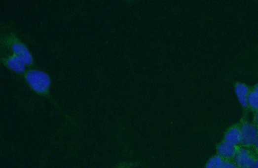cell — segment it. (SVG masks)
Listing matches in <instances>:
<instances>
[{"instance_id": "1", "label": "cell", "mask_w": 258, "mask_h": 168, "mask_svg": "<svg viewBox=\"0 0 258 168\" xmlns=\"http://www.w3.org/2000/svg\"><path fill=\"white\" fill-rule=\"evenodd\" d=\"M25 81L33 91L41 95L49 93L51 80L47 73L33 69L25 73Z\"/></svg>"}, {"instance_id": "2", "label": "cell", "mask_w": 258, "mask_h": 168, "mask_svg": "<svg viewBox=\"0 0 258 168\" xmlns=\"http://www.w3.org/2000/svg\"><path fill=\"white\" fill-rule=\"evenodd\" d=\"M7 43L10 46L14 54L22 58L27 66H32L34 63L33 56L23 42L14 36H12L8 38Z\"/></svg>"}, {"instance_id": "3", "label": "cell", "mask_w": 258, "mask_h": 168, "mask_svg": "<svg viewBox=\"0 0 258 168\" xmlns=\"http://www.w3.org/2000/svg\"><path fill=\"white\" fill-rule=\"evenodd\" d=\"M235 165L240 168H251L256 161L255 156L246 148H240L234 156Z\"/></svg>"}, {"instance_id": "4", "label": "cell", "mask_w": 258, "mask_h": 168, "mask_svg": "<svg viewBox=\"0 0 258 168\" xmlns=\"http://www.w3.org/2000/svg\"><path fill=\"white\" fill-rule=\"evenodd\" d=\"M241 133L243 146H251L255 144L258 136V129L257 126L251 124H245L241 128Z\"/></svg>"}, {"instance_id": "5", "label": "cell", "mask_w": 258, "mask_h": 168, "mask_svg": "<svg viewBox=\"0 0 258 168\" xmlns=\"http://www.w3.org/2000/svg\"><path fill=\"white\" fill-rule=\"evenodd\" d=\"M2 63L10 70L14 71L18 74H22L26 70L27 65L24 60L16 54H12L8 58L2 59Z\"/></svg>"}, {"instance_id": "6", "label": "cell", "mask_w": 258, "mask_h": 168, "mask_svg": "<svg viewBox=\"0 0 258 168\" xmlns=\"http://www.w3.org/2000/svg\"><path fill=\"white\" fill-rule=\"evenodd\" d=\"M237 151L236 146L226 142L221 143L218 148L219 156L228 160L234 158Z\"/></svg>"}, {"instance_id": "7", "label": "cell", "mask_w": 258, "mask_h": 168, "mask_svg": "<svg viewBox=\"0 0 258 168\" xmlns=\"http://www.w3.org/2000/svg\"><path fill=\"white\" fill-rule=\"evenodd\" d=\"M235 91L240 104L243 107L246 108L248 106V96L250 93L248 87L244 84H238L235 87Z\"/></svg>"}, {"instance_id": "8", "label": "cell", "mask_w": 258, "mask_h": 168, "mask_svg": "<svg viewBox=\"0 0 258 168\" xmlns=\"http://www.w3.org/2000/svg\"><path fill=\"white\" fill-rule=\"evenodd\" d=\"M225 142L230 143L236 146L242 142V133L241 129L238 127L230 128L226 133L225 136Z\"/></svg>"}, {"instance_id": "9", "label": "cell", "mask_w": 258, "mask_h": 168, "mask_svg": "<svg viewBox=\"0 0 258 168\" xmlns=\"http://www.w3.org/2000/svg\"><path fill=\"white\" fill-rule=\"evenodd\" d=\"M248 105L251 106V108L258 110V84L256 86L254 91L249 94Z\"/></svg>"}, {"instance_id": "10", "label": "cell", "mask_w": 258, "mask_h": 168, "mask_svg": "<svg viewBox=\"0 0 258 168\" xmlns=\"http://www.w3.org/2000/svg\"><path fill=\"white\" fill-rule=\"evenodd\" d=\"M225 161L220 156H215L209 160L205 168H221Z\"/></svg>"}, {"instance_id": "11", "label": "cell", "mask_w": 258, "mask_h": 168, "mask_svg": "<svg viewBox=\"0 0 258 168\" xmlns=\"http://www.w3.org/2000/svg\"><path fill=\"white\" fill-rule=\"evenodd\" d=\"M221 168H238V167L235 164L230 163V162H225Z\"/></svg>"}, {"instance_id": "12", "label": "cell", "mask_w": 258, "mask_h": 168, "mask_svg": "<svg viewBox=\"0 0 258 168\" xmlns=\"http://www.w3.org/2000/svg\"><path fill=\"white\" fill-rule=\"evenodd\" d=\"M251 168H258V159L256 160L255 164Z\"/></svg>"}, {"instance_id": "13", "label": "cell", "mask_w": 258, "mask_h": 168, "mask_svg": "<svg viewBox=\"0 0 258 168\" xmlns=\"http://www.w3.org/2000/svg\"><path fill=\"white\" fill-rule=\"evenodd\" d=\"M255 145L256 148H257V150H258V136L257 140H256Z\"/></svg>"}, {"instance_id": "14", "label": "cell", "mask_w": 258, "mask_h": 168, "mask_svg": "<svg viewBox=\"0 0 258 168\" xmlns=\"http://www.w3.org/2000/svg\"><path fill=\"white\" fill-rule=\"evenodd\" d=\"M256 121H257V125L258 126V110L257 113V115H256Z\"/></svg>"}]
</instances>
